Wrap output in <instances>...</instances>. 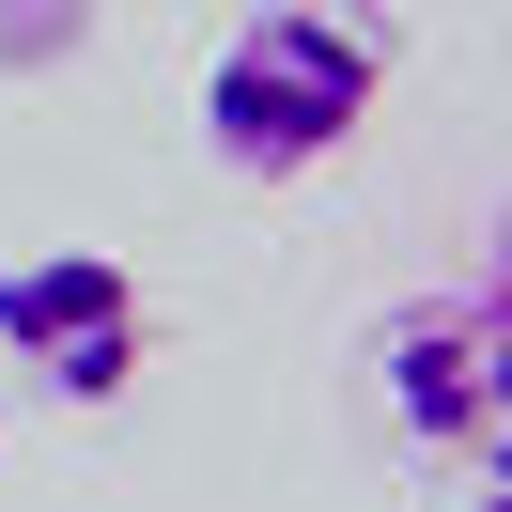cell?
<instances>
[{"mask_svg": "<svg viewBox=\"0 0 512 512\" xmlns=\"http://www.w3.org/2000/svg\"><path fill=\"white\" fill-rule=\"evenodd\" d=\"M388 109V32L357 0H249L202 63V156L233 187H311Z\"/></svg>", "mask_w": 512, "mask_h": 512, "instance_id": "cell-1", "label": "cell"}, {"mask_svg": "<svg viewBox=\"0 0 512 512\" xmlns=\"http://www.w3.org/2000/svg\"><path fill=\"white\" fill-rule=\"evenodd\" d=\"M357 388H373V419L404 450L497 481V450H512V295L497 280H435L404 311H373L357 326Z\"/></svg>", "mask_w": 512, "mask_h": 512, "instance_id": "cell-2", "label": "cell"}, {"mask_svg": "<svg viewBox=\"0 0 512 512\" xmlns=\"http://www.w3.org/2000/svg\"><path fill=\"white\" fill-rule=\"evenodd\" d=\"M140 357H156V311L109 249H32L0 264V373H32L47 404H125Z\"/></svg>", "mask_w": 512, "mask_h": 512, "instance_id": "cell-3", "label": "cell"}, {"mask_svg": "<svg viewBox=\"0 0 512 512\" xmlns=\"http://www.w3.org/2000/svg\"><path fill=\"white\" fill-rule=\"evenodd\" d=\"M94 47V0H0V78H47Z\"/></svg>", "mask_w": 512, "mask_h": 512, "instance_id": "cell-4", "label": "cell"}, {"mask_svg": "<svg viewBox=\"0 0 512 512\" xmlns=\"http://www.w3.org/2000/svg\"><path fill=\"white\" fill-rule=\"evenodd\" d=\"M450 512H497V497H450Z\"/></svg>", "mask_w": 512, "mask_h": 512, "instance_id": "cell-5", "label": "cell"}]
</instances>
